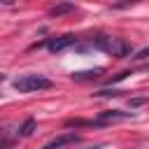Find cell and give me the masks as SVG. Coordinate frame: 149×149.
I'll list each match as a JSON object with an SVG mask.
<instances>
[{
  "instance_id": "obj_8",
  "label": "cell",
  "mask_w": 149,
  "mask_h": 149,
  "mask_svg": "<svg viewBox=\"0 0 149 149\" xmlns=\"http://www.w3.org/2000/svg\"><path fill=\"white\" fill-rule=\"evenodd\" d=\"M35 126H37V123H35V119H33V116H30V119H26V121H23V126L19 128V135H21V137H30V135L35 133Z\"/></svg>"
},
{
  "instance_id": "obj_6",
  "label": "cell",
  "mask_w": 149,
  "mask_h": 149,
  "mask_svg": "<svg viewBox=\"0 0 149 149\" xmlns=\"http://www.w3.org/2000/svg\"><path fill=\"white\" fill-rule=\"evenodd\" d=\"M102 74V68H95V70H84V72H72V79L77 81H88V79H98Z\"/></svg>"
},
{
  "instance_id": "obj_1",
  "label": "cell",
  "mask_w": 149,
  "mask_h": 149,
  "mask_svg": "<svg viewBox=\"0 0 149 149\" xmlns=\"http://www.w3.org/2000/svg\"><path fill=\"white\" fill-rule=\"evenodd\" d=\"M91 47H93V49H100V51H105V54H109V56H116V58H123V56L130 54V44H128L126 40H121V37H109V35H100Z\"/></svg>"
},
{
  "instance_id": "obj_4",
  "label": "cell",
  "mask_w": 149,
  "mask_h": 149,
  "mask_svg": "<svg viewBox=\"0 0 149 149\" xmlns=\"http://www.w3.org/2000/svg\"><path fill=\"white\" fill-rule=\"evenodd\" d=\"M72 44H77V37L74 35H61V37H51L49 42H47V47H49V51H63V49H68V47H72Z\"/></svg>"
},
{
  "instance_id": "obj_14",
  "label": "cell",
  "mask_w": 149,
  "mask_h": 149,
  "mask_svg": "<svg viewBox=\"0 0 149 149\" xmlns=\"http://www.w3.org/2000/svg\"><path fill=\"white\" fill-rule=\"evenodd\" d=\"M0 81H2V74H0Z\"/></svg>"
},
{
  "instance_id": "obj_9",
  "label": "cell",
  "mask_w": 149,
  "mask_h": 149,
  "mask_svg": "<svg viewBox=\"0 0 149 149\" xmlns=\"http://www.w3.org/2000/svg\"><path fill=\"white\" fill-rule=\"evenodd\" d=\"M95 95H98V98H114V95H119V91H114V88H107V91H98Z\"/></svg>"
},
{
  "instance_id": "obj_3",
  "label": "cell",
  "mask_w": 149,
  "mask_h": 149,
  "mask_svg": "<svg viewBox=\"0 0 149 149\" xmlns=\"http://www.w3.org/2000/svg\"><path fill=\"white\" fill-rule=\"evenodd\" d=\"M74 142H79V135H77L74 130H70V133H63V135L54 137V140L47 142L42 149H61V147H68V144H74Z\"/></svg>"
},
{
  "instance_id": "obj_10",
  "label": "cell",
  "mask_w": 149,
  "mask_h": 149,
  "mask_svg": "<svg viewBox=\"0 0 149 149\" xmlns=\"http://www.w3.org/2000/svg\"><path fill=\"white\" fill-rule=\"evenodd\" d=\"M135 2H140V0H119V2H114V7L121 9V7H128V5H135Z\"/></svg>"
},
{
  "instance_id": "obj_2",
  "label": "cell",
  "mask_w": 149,
  "mask_h": 149,
  "mask_svg": "<svg viewBox=\"0 0 149 149\" xmlns=\"http://www.w3.org/2000/svg\"><path fill=\"white\" fill-rule=\"evenodd\" d=\"M12 86L21 93H33V91H47L54 84H51V79H47L42 74H21L12 81Z\"/></svg>"
},
{
  "instance_id": "obj_12",
  "label": "cell",
  "mask_w": 149,
  "mask_h": 149,
  "mask_svg": "<svg viewBox=\"0 0 149 149\" xmlns=\"http://www.w3.org/2000/svg\"><path fill=\"white\" fill-rule=\"evenodd\" d=\"M144 102H147V98H133V100H128L130 107H137V105H144Z\"/></svg>"
},
{
  "instance_id": "obj_7",
  "label": "cell",
  "mask_w": 149,
  "mask_h": 149,
  "mask_svg": "<svg viewBox=\"0 0 149 149\" xmlns=\"http://www.w3.org/2000/svg\"><path fill=\"white\" fill-rule=\"evenodd\" d=\"M68 12H74V2H58L49 9L51 16H61V14H68Z\"/></svg>"
},
{
  "instance_id": "obj_5",
  "label": "cell",
  "mask_w": 149,
  "mask_h": 149,
  "mask_svg": "<svg viewBox=\"0 0 149 149\" xmlns=\"http://www.w3.org/2000/svg\"><path fill=\"white\" fill-rule=\"evenodd\" d=\"M133 116H135L133 112H121V109H105V112H100L98 121H100V123H109V121H126V119H133Z\"/></svg>"
},
{
  "instance_id": "obj_13",
  "label": "cell",
  "mask_w": 149,
  "mask_h": 149,
  "mask_svg": "<svg viewBox=\"0 0 149 149\" xmlns=\"http://www.w3.org/2000/svg\"><path fill=\"white\" fill-rule=\"evenodd\" d=\"M84 149H102V144H91V147H84Z\"/></svg>"
},
{
  "instance_id": "obj_11",
  "label": "cell",
  "mask_w": 149,
  "mask_h": 149,
  "mask_svg": "<svg viewBox=\"0 0 149 149\" xmlns=\"http://www.w3.org/2000/svg\"><path fill=\"white\" fill-rule=\"evenodd\" d=\"M133 58H137V61H144V58H149V47H144L142 51H137Z\"/></svg>"
}]
</instances>
